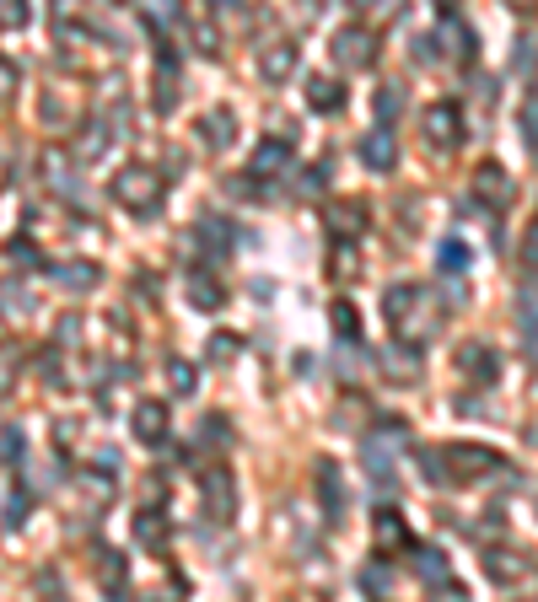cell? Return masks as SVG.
<instances>
[{"mask_svg":"<svg viewBox=\"0 0 538 602\" xmlns=\"http://www.w3.org/2000/svg\"><path fill=\"white\" fill-rule=\"evenodd\" d=\"M383 312H388V323H393V334H399V339L426 345V339H437V334H442V307H437V296H431V291H420V285H388Z\"/></svg>","mask_w":538,"mask_h":602,"instance_id":"6da1fadb","label":"cell"},{"mask_svg":"<svg viewBox=\"0 0 538 602\" xmlns=\"http://www.w3.org/2000/svg\"><path fill=\"white\" fill-rule=\"evenodd\" d=\"M162 172L156 167H146V161H129V167H119L113 172V199L124 205V210H135V215H156L162 210Z\"/></svg>","mask_w":538,"mask_h":602,"instance_id":"7a4b0ae2","label":"cell"},{"mask_svg":"<svg viewBox=\"0 0 538 602\" xmlns=\"http://www.w3.org/2000/svg\"><path fill=\"white\" fill-rule=\"evenodd\" d=\"M442 452H447V479L453 484H480V479H490V474L507 468V458L490 452V447H480V441H453Z\"/></svg>","mask_w":538,"mask_h":602,"instance_id":"3957f363","label":"cell"},{"mask_svg":"<svg viewBox=\"0 0 538 602\" xmlns=\"http://www.w3.org/2000/svg\"><path fill=\"white\" fill-rule=\"evenodd\" d=\"M453 366H458V377L474 382V388H496V377H501V355H496V345H485V339H463V345L453 350Z\"/></svg>","mask_w":538,"mask_h":602,"instance_id":"277c9868","label":"cell"},{"mask_svg":"<svg viewBox=\"0 0 538 602\" xmlns=\"http://www.w3.org/2000/svg\"><path fill=\"white\" fill-rule=\"evenodd\" d=\"M404 441V431H399V420H383V431H372L366 441H361V463H366V474L388 490L393 484V447Z\"/></svg>","mask_w":538,"mask_h":602,"instance_id":"5b68a950","label":"cell"},{"mask_svg":"<svg viewBox=\"0 0 538 602\" xmlns=\"http://www.w3.org/2000/svg\"><path fill=\"white\" fill-rule=\"evenodd\" d=\"M199 501H205L210 522H232L237 517V479H232V468H205L199 474Z\"/></svg>","mask_w":538,"mask_h":602,"instance_id":"8992f818","label":"cell"},{"mask_svg":"<svg viewBox=\"0 0 538 602\" xmlns=\"http://www.w3.org/2000/svg\"><path fill=\"white\" fill-rule=\"evenodd\" d=\"M366 226H372V210H366L361 199H334V205H323V231H329L334 242H356V237H366Z\"/></svg>","mask_w":538,"mask_h":602,"instance_id":"52a82bcc","label":"cell"},{"mask_svg":"<svg viewBox=\"0 0 538 602\" xmlns=\"http://www.w3.org/2000/svg\"><path fill=\"white\" fill-rule=\"evenodd\" d=\"M329 48H334V65H345V70H366V65L377 59V32H372V27H340Z\"/></svg>","mask_w":538,"mask_h":602,"instance_id":"ba28073f","label":"cell"},{"mask_svg":"<svg viewBox=\"0 0 538 602\" xmlns=\"http://www.w3.org/2000/svg\"><path fill=\"white\" fill-rule=\"evenodd\" d=\"M415 576H420V587L437 592V598H463V587L453 581V565H447L442 549H415Z\"/></svg>","mask_w":538,"mask_h":602,"instance_id":"9c48e42d","label":"cell"},{"mask_svg":"<svg viewBox=\"0 0 538 602\" xmlns=\"http://www.w3.org/2000/svg\"><path fill=\"white\" fill-rule=\"evenodd\" d=\"M420 129H426V140H431L437 151H453V145L463 140V113H458L453 102H431L426 118H420Z\"/></svg>","mask_w":538,"mask_h":602,"instance_id":"30bf717a","label":"cell"},{"mask_svg":"<svg viewBox=\"0 0 538 602\" xmlns=\"http://www.w3.org/2000/svg\"><path fill=\"white\" fill-rule=\"evenodd\" d=\"M512 194H517V183H512V172L501 161H480L474 167V199L480 205H507Z\"/></svg>","mask_w":538,"mask_h":602,"instance_id":"8fae6325","label":"cell"},{"mask_svg":"<svg viewBox=\"0 0 538 602\" xmlns=\"http://www.w3.org/2000/svg\"><path fill=\"white\" fill-rule=\"evenodd\" d=\"M528 571H534V560L523 549H485V576L496 587H517V581H528Z\"/></svg>","mask_w":538,"mask_h":602,"instance_id":"7c38bea8","label":"cell"},{"mask_svg":"<svg viewBox=\"0 0 538 602\" xmlns=\"http://www.w3.org/2000/svg\"><path fill=\"white\" fill-rule=\"evenodd\" d=\"M361 161H366L372 172H393V167H399V140H393L388 124H377V129L361 135Z\"/></svg>","mask_w":538,"mask_h":602,"instance_id":"4fadbf2b","label":"cell"},{"mask_svg":"<svg viewBox=\"0 0 538 602\" xmlns=\"http://www.w3.org/2000/svg\"><path fill=\"white\" fill-rule=\"evenodd\" d=\"M248 172H253V178H286V172H291V135L264 140V145L248 156Z\"/></svg>","mask_w":538,"mask_h":602,"instance_id":"5bb4252c","label":"cell"},{"mask_svg":"<svg viewBox=\"0 0 538 602\" xmlns=\"http://www.w3.org/2000/svg\"><path fill=\"white\" fill-rule=\"evenodd\" d=\"M194 253H205V258H226L232 253V226H226V215H199L194 221Z\"/></svg>","mask_w":538,"mask_h":602,"instance_id":"9a60e30c","label":"cell"},{"mask_svg":"<svg viewBox=\"0 0 538 602\" xmlns=\"http://www.w3.org/2000/svg\"><path fill=\"white\" fill-rule=\"evenodd\" d=\"M313 490H318V506H323V517L329 522H340L345 517V479H340V463H318V474H313Z\"/></svg>","mask_w":538,"mask_h":602,"instance_id":"2e32d148","label":"cell"},{"mask_svg":"<svg viewBox=\"0 0 538 602\" xmlns=\"http://www.w3.org/2000/svg\"><path fill=\"white\" fill-rule=\"evenodd\" d=\"M49 275H54V285L70 291V296H86V291H97V280H102V269H97L92 258H65V264H54Z\"/></svg>","mask_w":538,"mask_h":602,"instance_id":"e0dca14e","label":"cell"},{"mask_svg":"<svg viewBox=\"0 0 538 602\" xmlns=\"http://www.w3.org/2000/svg\"><path fill=\"white\" fill-rule=\"evenodd\" d=\"M383 377H388L393 388H410V382L420 377V350H410V339L388 345V350H383Z\"/></svg>","mask_w":538,"mask_h":602,"instance_id":"ac0fdd59","label":"cell"},{"mask_svg":"<svg viewBox=\"0 0 538 602\" xmlns=\"http://www.w3.org/2000/svg\"><path fill=\"white\" fill-rule=\"evenodd\" d=\"M372 544H377V554H399V549H410V528H404V517L383 506V511L372 517Z\"/></svg>","mask_w":538,"mask_h":602,"instance_id":"d6986e66","label":"cell"},{"mask_svg":"<svg viewBox=\"0 0 538 602\" xmlns=\"http://www.w3.org/2000/svg\"><path fill=\"white\" fill-rule=\"evenodd\" d=\"M291 70H296V43H269V48L259 54V75H264V81L280 86Z\"/></svg>","mask_w":538,"mask_h":602,"instance_id":"ffe728a7","label":"cell"},{"mask_svg":"<svg viewBox=\"0 0 538 602\" xmlns=\"http://www.w3.org/2000/svg\"><path fill=\"white\" fill-rule=\"evenodd\" d=\"M189 301H194L199 312H216V307L226 301V291H221V280H216L210 269H189Z\"/></svg>","mask_w":538,"mask_h":602,"instance_id":"44dd1931","label":"cell"},{"mask_svg":"<svg viewBox=\"0 0 538 602\" xmlns=\"http://www.w3.org/2000/svg\"><path fill=\"white\" fill-rule=\"evenodd\" d=\"M135 436H140L146 447H156V441L167 436V404H156V398L140 404V409H135Z\"/></svg>","mask_w":538,"mask_h":602,"instance_id":"7402d4cb","label":"cell"},{"mask_svg":"<svg viewBox=\"0 0 538 602\" xmlns=\"http://www.w3.org/2000/svg\"><path fill=\"white\" fill-rule=\"evenodd\" d=\"M307 102H313L318 113H340V108H345V86L329 81V75H318V81H307Z\"/></svg>","mask_w":538,"mask_h":602,"instance_id":"603a6c76","label":"cell"},{"mask_svg":"<svg viewBox=\"0 0 538 602\" xmlns=\"http://www.w3.org/2000/svg\"><path fill=\"white\" fill-rule=\"evenodd\" d=\"M437 38H442V48H447L453 59H474V48H480V43H474V32H469L463 22H447Z\"/></svg>","mask_w":538,"mask_h":602,"instance_id":"cb8c5ba5","label":"cell"},{"mask_svg":"<svg viewBox=\"0 0 538 602\" xmlns=\"http://www.w3.org/2000/svg\"><path fill=\"white\" fill-rule=\"evenodd\" d=\"M199 135H205V145H216V151H221V145L232 140V118L216 108V113H205V118H199Z\"/></svg>","mask_w":538,"mask_h":602,"instance_id":"d4e9b609","label":"cell"},{"mask_svg":"<svg viewBox=\"0 0 538 602\" xmlns=\"http://www.w3.org/2000/svg\"><path fill=\"white\" fill-rule=\"evenodd\" d=\"M437 269H442V275H463V269H469V248L447 237V242L437 248Z\"/></svg>","mask_w":538,"mask_h":602,"instance_id":"484cf974","label":"cell"},{"mask_svg":"<svg viewBox=\"0 0 538 602\" xmlns=\"http://www.w3.org/2000/svg\"><path fill=\"white\" fill-rule=\"evenodd\" d=\"M27 511H32V501L11 484V490H5V533H22V528H27Z\"/></svg>","mask_w":538,"mask_h":602,"instance_id":"4316f807","label":"cell"},{"mask_svg":"<svg viewBox=\"0 0 538 602\" xmlns=\"http://www.w3.org/2000/svg\"><path fill=\"white\" fill-rule=\"evenodd\" d=\"M135 538H140V544H162V538H167V517L146 506V511L135 517Z\"/></svg>","mask_w":538,"mask_h":602,"instance_id":"83f0119b","label":"cell"},{"mask_svg":"<svg viewBox=\"0 0 538 602\" xmlns=\"http://www.w3.org/2000/svg\"><path fill=\"white\" fill-rule=\"evenodd\" d=\"M356 581H361V592H372V598H383V592L393 587V571H388L383 560H372V565H361V576H356Z\"/></svg>","mask_w":538,"mask_h":602,"instance_id":"f1b7e54d","label":"cell"},{"mask_svg":"<svg viewBox=\"0 0 538 602\" xmlns=\"http://www.w3.org/2000/svg\"><path fill=\"white\" fill-rule=\"evenodd\" d=\"M108 140H113V135H108V124H92V129L75 140V156H81V161H92V156H102V151H108Z\"/></svg>","mask_w":538,"mask_h":602,"instance_id":"f546056e","label":"cell"},{"mask_svg":"<svg viewBox=\"0 0 538 602\" xmlns=\"http://www.w3.org/2000/svg\"><path fill=\"white\" fill-rule=\"evenodd\" d=\"M237 355H243V339L237 334H210V361L216 366H232Z\"/></svg>","mask_w":538,"mask_h":602,"instance_id":"4dcf8cb0","label":"cell"},{"mask_svg":"<svg viewBox=\"0 0 538 602\" xmlns=\"http://www.w3.org/2000/svg\"><path fill=\"white\" fill-rule=\"evenodd\" d=\"M178 102V75H172V59H162V75H156V108L167 113Z\"/></svg>","mask_w":538,"mask_h":602,"instance_id":"1f68e13d","label":"cell"},{"mask_svg":"<svg viewBox=\"0 0 538 602\" xmlns=\"http://www.w3.org/2000/svg\"><path fill=\"white\" fill-rule=\"evenodd\" d=\"M329 318H334V334H340V339H361V323H356V307H350V301H334Z\"/></svg>","mask_w":538,"mask_h":602,"instance_id":"d6a6232c","label":"cell"},{"mask_svg":"<svg viewBox=\"0 0 538 602\" xmlns=\"http://www.w3.org/2000/svg\"><path fill=\"white\" fill-rule=\"evenodd\" d=\"M167 382H172V393H194L199 388V371L189 361H167Z\"/></svg>","mask_w":538,"mask_h":602,"instance_id":"836d02e7","label":"cell"},{"mask_svg":"<svg viewBox=\"0 0 538 602\" xmlns=\"http://www.w3.org/2000/svg\"><path fill=\"white\" fill-rule=\"evenodd\" d=\"M97 581L108 587V592H124V560L108 549V560H97Z\"/></svg>","mask_w":538,"mask_h":602,"instance_id":"e575fe53","label":"cell"},{"mask_svg":"<svg viewBox=\"0 0 538 602\" xmlns=\"http://www.w3.org/2000/svg\"><path fill=\"white\" fill-rule=\"evenodd\" d=\"M0 447H5V468H16V463H22V452H27L22 425H5V431H0Z\"/></svg>","mask_w":538,"mask_h":602,"instance_id":"d590c367","label":"cell"},{"mask_svg":"<svg viewBox=\"0 0 538 602\" xmlns=\"http://www.w3.org/2000/svg\"><path fill=\"white\" fill-rule=\"evenodd\" d=\"M199 441H205V447H226V441H232L226 414H210V420H205V431H199Z\"/></svg>","mask_w":538,"mask_h":602,"instance_id":"8d00e7d4","label":"cell"},{"mask_svg":"<svg viewBox=\"0 0 538 602\" xmlns=\"http://www.w3.org/2000/svg\"><path fill=\"white\" fill-rule=\"evenodd\" d=\"M323 188H329V161H318V167L302 172V194H323Z\"/></svg>","mask_w":538,"mask_h":602,"instance_id":"74e56055","label":"cell"},{"mask_svg":"<svg viewBox=\"0 0 538 602\" xmlns=\"http://www.w3.org/2000/svg\"><path fill=\"white\" fill-rule=\"evenodd\" d=\"M5 253H11V264H22V269H32V264H38V248H32V242H22V237H16Z\"/></svg>","mask_w":538,"mask_h":602,"instance_id":"f35d334b","label":"cell"},{"mask_svg":"<svg viewBox=\"0 0 538 602\" xmlns=\"http://www.w3.org/2000/svg\"><path fill=\"white\" fill-rule=\"evenodd\" d=\"M523 140H528V151H538V102L523 108Z\"/></svg>","mask_w":538,"mask_h":602,"instance_id":"ab89813d","label":"cell"},{"mask_svg":"<svg viewBox=\"0 0 538 602\" xmlns=\"http://www.w3.org/2000/svg\"><path fill=\"white\" fill-rule=\"evenodd\" d=\"M517 318H523V328H534V323H538V291H523V307H517Z\"/></svg>","mask_w":538,"mask_h":602,"instance_id":"60d3db41","label":"cell"},{"mask_svg":"<svg viewBox=\"0 0 538 602\" xmlns=\"http://www.w3.org/2000/svg\"><path fill=\"white\" fill-rule=\"evenodd\" d=\"M523 264H534V269H538V221L523 231Z\"/></svg>","mask_w":538,"mask_h":602,"instance_id":"b9f144b4","label":"cell"},{"mask_svg":"<svg viewBox=\"0 0 538 602\" xmlns=\"http://www.w3.org/2000/svg\"><path fill=\"white\" fill-rule=\"evenodd\" d=\"M377 113H383V118H393V113H399V86H383V97H377Z\"/></svg>","mask_w":538,"mask_h":602,"instance_id":"7bdbcfd3","label":"cell"},{"mask_svg":"<svg viewBox=\"0 0 538 602\" xmlns=\"http://www.w3.org/2000/svg\"><path fill=\"white\" fill-rule=\"evenodd\" d=\"M22 22H27V0H5V27L16 32Z\"/></svg>","mask_w":538,"mask_h":602,"instance_id":"ee69618b","label":"cell"},{"mask_svg":"<svg viewBox=\"0 0 538 602\" xmlns=\"http://www.w3.org/2000/svg\"><path fill=\"white\" fill-rule=\"evenodd\" d=\"M5 312H27V291H16V280L5 285Z\"/></svg>","mask_w":538,"mask_h":602,"instance_id":"f6af8a7d","label":"cell"},{"mask_svg":"<svg viewBox=\"0 0 538 602\" xmlns=\"http://www.w3.org/2000/svg\"><path fill=\"white\" fill-rule=\"evenodd\" d=\"M75 334H81V318H65L59 323V345H75Z\"/></svg>","mask_w":538,"mask_h":602,"instance_id":"bcb514c9","label":"cell"},{"mask_svg":"<svg viewBox=\"0 0 538 602\" xmlns=\"http://www.w3.org/2000/svg\"><path fill=\"white\" fill-rule=\"evenodd\" d=\"M512 11H538V0H507Z\"/></svg>","mask_w":538,"mask_h":602,"instance_id":"7dc6e473","label":"cell"},{"mask_svg":"<svg viewBox=\"0 0 538 602\" xmlns=\"http://www.w3.org/2000/svg\"><path fill=\"white\" fill-rule=\"evenodd\" d=\"M210 5H216V11H232V5H243V0H210Z\"/></svg>","mask_w":538,"mask_h":602,"instance_id":"c3c4849f","label":"cell"},{"mask_svg":"<svg viewBox=\"0 0 538 602\" xmlns=\"http://www.w3.org/2000/svg\"><path fill=\"white\" fill-rule=\"evenodd\" d=\"M437 5H442V11H453V5H458V0H437Z\"/></svg>","mask_w":538,"mask_h":602,"instance_id":"681fc988","label":"cell"},{"mask_svg":"<svg viewBox=\"0 0 538 602\" xmlns=\"http://www.w3.org/2000/svg\"><path fill=\"white\" fill-rule=\"evenodd\" d=\"M350 5H377V0H350Z\"/></svg>","mask_w":538,"mask_h":602,"instance_id":"f907efd6","label":"cell"}]
</instances>
